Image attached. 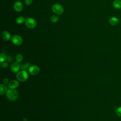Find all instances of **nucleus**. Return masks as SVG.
Returning <instances> with one entry per match:
<instances>
[{
  "instance_id": "18",
  "label": "nucleus",
  "mask_w": 121,
  "mask_h": 121,
  "mask_svg": "<svg viewBox=\"0 0 121 121\" xmlns=\"http://www.w3.org/2000/svg\"><path fill=\"white\" fill-rule=\"evenodd\" d=\"M59 19V17L57 16H53L51 17L50 20L52 23L56 22Z\"/></svg>"
},
{
  "instance_id": "2",
  "label": "nucleus",
  "mask_w": 121,
  "mask_h": 121,
  "mask_svg": "<svg viewBox=\"0 0 121 121\" xmlns=\"http://www.w3.org/2000/svg\"><path fill=\"white\" fill-rule=\"evenodd\" d=\"M29 75L27 71L25 70H21L17 72L16 77L17 79L21 82H24L26 81L28 78Z\"/></svg>"
},
{
  "instance_id": "19",
  "label": "nucleus",
  "mask_w": 121,
  "mask_h": 121,
  "mask_svg": "<svg viewBox=\"0 0 121 121\" xmlns=\"http://www.w3.org/2000/svg\"><path fill=\"white\" fill-rule=\"evenodd\" d=\"M116 114L119 116L121 117V106L118 107L115 110Z\"/></svg>"
},
{
  "instance_id": "1",
  "label": "nucleus",
  "mask_w": 121,
  "mask_h": 121,
  "mask_svg": "<svg viewBox=\"0 0 121 121\" xmlns=\"http://www.w3.org/2000/svg\"><path fill=\"white\" fill-rule=\"evenodd\" d=\"M6 96L11 101H16L18 97V92L14 89H9L6 93Z\"/></svg>"
},
{
  "instance_id": "11",
  "label": "nucleus",
  "mask_w": 121,
  "mask_h": 121,
  "mask_svg": "<svg viewBox=\"0 0 121 121\" xmlns=\"http://www.w3.org/2000/svg\"><path fill=\"white\" fill-rule=\"evenodd\" d=\"M1 37L3 40L8 41L10 39V35L7 31H4L1 34Z\"/></svg>"
},
{
  "instance_id": "8",
  "label": "nucleus",
  "mask_w": 121,
  "mask_h": 121,
  "mask_svg": "<svg viewBox=\"0 0 121 121\" xmlns=\"http://www.w3.org/2000/svg\"><path fill=\"white\" fill-rule=\"evenodd\" d=\"M14 9L17 12L21 11L23 9V5L19 1H16L14 5Z\"/></svg>"
},
{
  "instance_id": "6",
  "label": "nucleus",
  "mask_w": 121,
  "mask_h": 121,
  "mask_svg": "<svg viewBox=\"0 0 121 121\" xmlns=\"http://www.w3.org/2000/svg\"><path fill=\"white\" fill-rule=\"evenodd\" d=\"M11 41L13 43L16 45H20L23 42V40L21 37L18 35H14L11 38Z\"/></svg>"
},
{
  "instance_id": "9",
  "label": "nucleus",
  "mask_w": 121,
  "mask_h": 121,
  "mask_svg": "<svg viewBox=\"0 0 121 121\" xmlns=\"http://www.w3.org/2000/svg\"><path fill=\"white\" fill-rule=\"evenodd\" d=\"M8 86L10 89H15L19 86L18 82L16 80H13L9 82Z\"/></svg>"
},
{
  "instance_id": "13",
  "label": "nucleus",
  "mask_w": 121,
  "mask_h": 121,
  "mask_svg": "<svg viewBox=\"0 0 121 121\" xmlns=\"http://www.w3.org/2000/svg\"><path fill=\"white\" fill-rule=\"evenodd\" d=\"M0 95H3L5 94H6L8 91L7 86L4 84H1L0 85Z\"/></svg>"
},
{
  "instance_id": "4",
  "label": "nucleus",
  "mask_w": 121,
  "mask_h": 121,
  "mask_svg": "<svg viewBox=\"0 0 121 121\" xmlns=\"http://www.w3.org/2000/svg\"><path fill=\"white\" fill-rule=\"evenodd\" d=\"M25 25L28 28H33L36 26L37 23L34 19L31 17H28L26 19Z\"/></svg>"
},
{
  "instance_id": "20",
  "label": "nucleus",
  "mask_w": 121,
  "mask_h": 121,
  "mask_svg": "<svg viewBox=\"0 0 121 121\" xmlns=\"http://www.w3.org/2000/svg\"><path fill=\"white\" fill-rule=\"evenodd\" d=\"M25 3L26 5H29L32 3V0H25Z\"/></svg>"
},
{
  "instance_id": "22",
  "label": "nucleus",
  "mask_w": 121,
  "mask_h": 121,
  "mask_svg": "<svg viewBox=\"0 0 121 121\" xmlns=\"http://www.w3.org/2000/svg\"><path fill=\"white\" fill-rule=\"evenodd\" d=\"M3 83L5 84H8V82H9V80H8V79L7 78H4V79H3Z\"/></svg>"
},
{
  "instance_id": "16",
  "label": "nucleus",
  "mask_w": 121,
  "mask_h": 121,
  "mask_svg": "<svg viewBox=\"0 0 121 121\" xmlns=\"http://www.w3.org/2000/svg\"><path fill=\"white\" fill-rule=\"evenodd\" d=\"M23 59V56L20 54H18L17 55V56H16V60L17 62L18 63H20L21 62Z\"/></svg>"
},
{
  "instance_id": "5",
  "label": "nucleus",
  "mask_w": 121,
  "mask_h": 121,
  "mask_svg": "<svg viewBox=\"0 0 121 121\" xmlns=\"http://www.w3.org/2000/svg\"><path fill=\"white\" fill-rule=\"evenodd\" d=\"M29 73L33 76L37 75L40 72L39 68L36 65H32L28 69Z\"/></svg>"
},
{
  "instance_id": "7",
  "label": "nucleus",
  "mask_w": 121,
  "mask_h": 121,
  "mask_svg": "<svg viewBox=\"0 0 121 121\" xmlns=\"http://www.w3.org/2000/svg\"><path fill=\"white\" fill-rule=\"evenodd\" d=\"M10 69V70L14 73L18 72L19 70L20 69V65L17 62H14L11 65Z\"/></svg>"
},
{
  "instance_id": "15",
  "label": "nucleus",
  "mask_w": 121,
  "mask_h": 121,
  "mask_svg": "<svg viewBox=\"0 0 121 121\" xmlns=\"http://www.w3.org/2000/svg\"><path fill=\"white\" fill-rule=\"evenodd\" d=\"M30 67V64L29 63H23L20 65V69L22 70H25L26 69H29V68Z\"/></svg>"
},
{
  "instance_id": "21",
  "label": "nucleus",
  "mask_w": 121,
  "mask_h": 121,
  "mask_svg": "<svg viewBox=\"0 0 121 121\" xmlns=\"http://www.w3.org/2000/svg\"><path fill=\"white\" fill-rule=\"evenodd\" d=\"M2 66L3 68H7L8 66V64L7 62H2Z\"/></svg>"
},
{
  "instance_id": "14",
  "label": "nucleus",
  "mask_w": 121,
  "mask_h": 121,
  "mask_svg": "<svg viewBox=\"0 0 121 121\" xmlns=\"http://www.w3.org/2000/svg\"><path fill=\"white\" fill-rule=\"evenodd\" d=\"M25 17L23 16H20V17H17L16 19V21L17 22V24H22L24 21H25Z\"/></svg>"
},
{
  "instance_id": "10",
  "label": "nucleus",
  "mask_w": 121,
  "mask_h": 121,
  "mask_svg": "<svg viewBox=\"0 0 121 121\" xmlns=\"http://www.w3.org/2000/svg\"><path fill=\"white\" fill-rule=\"evenodd\" d=\"M119 22V19L116 17H112L109 19V23L112 26H115Z\"/></svg>"
},
{
  "instance_id": "17",
  "label": "nucleus",
  "mask_w": 121,
  "mask_h": 121,
  "mask_svg": "<svg viewBox=\"0 0 121 121\" xmlns=\"http://www.w3.org/2000/svg\"><path fill=\"white\" fill-rule=\"evenodd\" d=\"M7 57L5 54L1 53L0 55V61L1 63L4 62L6 60Z\"/></svg>"
},
{
  "instance_id": "12",
  "label": "nucleus",
  "mask_w": 121,
  "mask_h": 121,
  "mask_svg": "<svg viewBox=\"0 0 121 121\" xmlns=\"http://www.w3.org/2000/svg\"><path fill=\"white\" fill-rule=\"evenodd\" d=\"M114 8L117 9H121V0H114L112 3Z\"/></svg>"
},
{
  "instance_id": "3",
  "label": "nucleus",
  "mask_w": 121,
  "mask_h": 121,
  "mask_svg": "<svg viewBox=\"0 0 121 121\" xmlns=\"http://www.w3.org/2000/svg\"><path fill=\"white\" fill-rule=\"evenodd\" d=\"M52 8V11L56 14L60 15L62 14L63 12V10H64L63 8L61 5L59 4L56 3L53 4Z\"/></svg>"
},
{
  "instance_id": "23",
  "label": "nucleus",
  "mask_w": 121,
  "mask_h": 121,
  "mask_svg": "<svg viewBox=\"0 0 121 121\" xmlns=\"http://www.w3.org/2000/svg\"></svg>"
}]
</instances>
